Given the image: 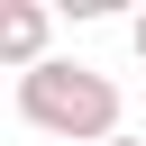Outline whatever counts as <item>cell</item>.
Wrapping results in <instances>:
<instances>
[{"label": "cell", "instance_id": "obj_1", "mask_svg": "<svg viewBox=\"0 0 146 146\" xmlns=\"http://www.w3.org/2000/svg\"><path fill=\"white\" fill-rule=\"evenodd\" d=\"M18 119L46 128V137H73V146H110L119 137V82L73 64V55H55V64L18 73Z\"/></svg>", "mask_w": 146, "mask_h": 146}, {"label": "cell", "instance_id": "obj_2", "mask_svg": "<svg viewBox=\"0 0 146 146\" xmlns=\"http://www.w3.org/2000/svg\"><path fill=\"white\" fill-rule=\"evenodd\" d=\"M46 36H55V9H46V0H9V9H0V64H9V73L55 64V55H46Z\"/></svg>", "mask_w": 146, "mask_h": 146}, {"label": "cell", "instance_id": "obj_3", "mask_svg": "<svg viewBox=\"0 0 146 146\" xmlns=\"http://www.w3.org/2000/svg\"><path fill=\"white\" fill-rule=\"evenodd\" d=\"M128 46H137V64H146V9H137V18H128Z\"/></svg>", "mask_w": 146, "mask_h": 146}, {"label": "cell", "instance_id": "obj_4", "mask_svg": "<svg viewBox=\"0 0 146 146\" xmlns=\"http://www.w3.org/2000/svg\"><path fill=\"white\" fill-rule=\"evenodd\" d=\"M110 146H146V137H128V128H119V137H110Z\"/></svg>", "mask_w": 146, "mask_h": 146}]
</instances>
